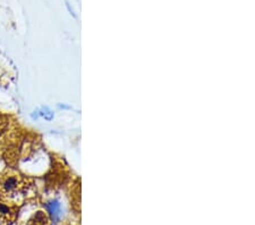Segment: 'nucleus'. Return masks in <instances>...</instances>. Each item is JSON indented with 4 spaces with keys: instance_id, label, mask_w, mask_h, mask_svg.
Returning <instances> with one entry per match:
<instances>
[{
    "instance_id": "f03ea898",
    "label": "nucleus",
    "mask_w": 255,
    "mask_h": 225,
    "mask_svg": "<svg viewBox=\"0 0 255 225\" xmlns=\"http://www.w3.org/2000/svg\"><path fill=\"white\" fill-rule=\"evenodd\" d=\"M17 212L18 210H16V208L8 206L5 203L0 202V219H1L2 222H5L7 224L14 222Z\"/></svg>"
},
{
    "instance_id": "39448f33",
    "label": "nucleus",
    "mask_w": 255,
    "mask_h": 225,
    "mask_svg": "<svg viewBox=\"0 0 255 225\" xmlns=\"http://www.w3.org/2000/svg\"><path fill=\"white\" fill-rule=\"evenodd\" d=\"M48 211L50 213L51 218L55 221H58L60 219L61 215V210H60V205L57 202L50 203L48 205Z\"/></svg>"
},
{
    "instance_id": "20e7f679",
    "label": "nucleus",
    "mask_w": 255,
    "mask_h": 225,
    "mask_svg": "<svg viewBox=\"0 0 255 225\" xmlns=\"http://www.w3.org/2000/svg\"><path fill=\"white\" fill-rule=\"evenodd\" d=\"M5 161L7 165L14 167L18 162V150L17 148H8L5 153Z\"/></svg>"
},
{
    "instance_id": "f257e3e1",
    "label": "nucleus",
    "mask_w": 255,
    "mask_h": 225,
    "mask_svg": "<svg viewBox=\"0 0 255 225\" xmlns=\"http://www.w3.org/2000/svg\"><path fill=\"white\" fill-rule=\"evenodd\" d=\"M26 197V184L18 177H8L0 184V202L18 210Z\"/></svg>"
},
{
    "instance_id": "423d86ee",
    "label": "nucleus",
    "mask_w": 255,
    "mask_h": 225,
    "mask_svg": "<svg viewBox=\"0 0 255 225\" xmlns=\"http://www.w3.org/2000/svg\"><path fill=\"white\" fill-rule=\"evenodd\" d=\"M8 123H9V121H8V118L6 116L0 115V134L5 132L6 129L8 128Z\"/></svg>"
},
{
    "instance_id": "7ed1b4c3",
    "label": "nucleus",
    "mask_w": 255,
    "mask_h": 225,
    "mask_svg": "<svg viewBox=\"0 0 255 225\" xmlns=\"http://www.w3.org/2000/svg\"><path fill=\"white\" fill-rule=\"evenodd\" d=\"M27 225H49V218L43 212H38L28 220Z\"/></svg>"
}]
</instances>
